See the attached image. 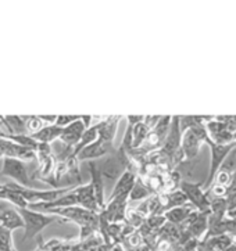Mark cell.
<instances>
[{"label":"cell","mask_w":236,"mask_h":251,"mask_svg":"<svg viewBox=\"0 0 236 251\" xmlns=\"http://www.w3.org/2000/svg\"><path fill=\"white\" fill-rule=\"evenodd\" d=\"M98 139V126L96 124H93L92 126H89L88 129H85L83 135H82L81 140L78 142V145L73 149L74 157H77V154L81 151L82 149H85L86 146H89L90 143H93Z\"/></svg>","instance_id":"18"},{"label":"cell","mask_w":236,"mask_h":251,"mask_svg":"<svg viewBox=\"0 0 236 251\" xmlns=\"http://www.w3.org/2000/svg\"><path fill=\"white\" fill-rule=\"evenodd\" d=\"M61 129H63V128H60V126L54 125V124H53V125H45L39 132L33 133L31 136H32L38 143L50 145V143H53L54 140H57V139L60 138Z\"/></svg>","instance_id":"14"},{"label":"cell","mask_w":236,"mask_h":251,"mask_svg":"<svg viewBox=\"0 0 236 251\" xmlns=\"http://www.w3.org/2000/svg\"><path fill=\"white\" fill-rule=\"evenodd\" d=\"M17 210H18L21 218L24 221L25 233L24 237H23V243L29 240V239L36 237L46 226H49L54 222L63 221L57 215H52V214L31 210V208H17Z\"/></svg>","instance_id":"1"},{"label":"cell","mask_w":236,"mask_h":251,"mask_svg":"<svg viewBox=\"0 0 236 251\" xmlns=\"http://www.w3.org/2000/svg\"><path fill=\"white\" fill-rule=\"evenodd\" d=\"M225 251H236V243H234L232 246H229L228 249H227Z\"/></svg>","instance_id":"27"},{"label":"cell","mask_w":236,"mask_h":251,"mask_svg":"<svg viewBox=\"0 0 236 251\" xmlns=\"http://www.w3.org/2000/svg\"><path fill=\"white\" fill-rule=\"evenodd\" d=\"M1 176L13 179V183L20 186L32 187V178L28 175V170L24 161L17 158H1Z\"/></svg>","instance_id":"3"},{"label":"cell","mask_w":236,"mask_h":251,"mask_svg":"<svg viewBox=\"0 0 236 251\" xmlns=\"http://www.w3.org/2000/svg\"><path fill=\"white\" fill-rule=\"evenodd\" d=\"M24 122H25V132L26 135H33L36 132L45 126V124L42 122V120L39 118V115H29V117H24Z\"/></svg>","instance_id":"19"},{"label":"cell","mask_w":236,"mask_h":251,"mask_svg":"<svg viewBox=\"0 0 236 251\" xmlns=\"http://www.w3.org/2000/svg\"><path fill=\"white\" fill-rule=\"evenodd\" d=\"M90 174V186L93 189V193L96 197V201L100 210L105 208L106 199H105V182H103V172L99 168V165L95 161H90L89 165Z\"/></svg>","instance_id":"8"},{"label":"cell","mask_w":236,"mask_h":251,"mask_svg":"<svg viewBox=\"0 0 236 251\" xmlns=\"http://www.w3.org/2000/svg\"><path fill=\"white\" fill-rule=\"evenodd\" d=\"M120 121H121V117L100 118V121L96 124V126H98V138L105 140V142H108V143H113Z\"/></svg>","instance_id":"12"},{"label":"cell","mask_w":236,"mask_h":251,"mask_svg":"<svg viewBox=\"0 0 236 251\" xmlns=\"http://www.w3.org/2000/svg\"><path fill=\"white\" fill-rule=\"evenodd\" d=\"M85 129H86V128H85L81 117H79V120H77L75 122L70 124L68 126H65V128L61 129V135H60L58 140H61V143L65 145L67 147L74 149V147L78 145V142L81 140Z\"/></svg>","instance_id":"10"},{"label":"cell","mask_w":236,"mask_h":251,"mask_svg":"<svg viewBox=\"0 0 236 251\" xmlns=\"http://www.w3.org/2000/svg\"><path fill=\"white\" fill-rule=\"evenodd\" d=\"M1 189H3V185H1V183H0V190H1Z\"/></svg>","instance_id":"28"},{"label":"cell","mask_w":236,"mask_h":251,"mask_svg":"<svg viewBox=\"0 0 236 251\" xmlns=\"http://www.w3.org/2000/svg\"><path fill=\"white\" fill-rule=\"evenodd\" d=\"M124 240L127 242V244H130L131 249H133V250H138L139 247L145 243V242H143V237H142V235L139 233L138 230H133V232H132L131 235L127 236Z\"/></svg>","instance_id":"21"},{"label":"cell","mask_w":236,"mask_h":251,"mask_svg":"<svg viewBox=\"0 0 236 251\" xmlns=\"http://www.w3.org/2000/svg\"><path fill=\"white\" fill-rule=\"evenodd\" d=\"M0 225L10 232H14L17 229L24 227V221L17 208H4L0 210Z\"/></svg>","instance_id":"13"},{"label":"cell","mask_w":236,"mask_h":251,"mask_svg":"<svg viewBox=\"0 0 236 251\" xmlns=\"http://www.w3.org/2000/svg\"><path fill=\"white\" fill-rule=\"evenodd\" d=\"M0 158H17L24 162L33 161L36 160V153L8 139H0Z\"/></svg>","instance_id":"5"},{"label":"cell","mask_w":236,"mask_h":251,"mask_svg":"<svg viewBox=\"0 0 236 251\" xmlns=\"http://www.w3.org/2000/svg\"><path fill=\"white\" fill-rule=\"evenodd\" d=\"M74 192L77 195L79 207L88 211H92V212H98V214L102 211L99 208L98 201H96V197H95V193H93V189L90 186V183L78 185V186H75Z\"/></svg>","instance_id":"11"},{"label":"cell","mask_w":236,"mask_h":251,"mask_svg":"<svg viewBox=\"0 0 236 251\" xmlns=\"http://www.w3.org/2000/svg\"><path fill=\"white\" fill-rule=\"evenodd\" d=\"M113 151V143L105 142L102 139H96L89 146L82 149L79 153L77 154V161H95L96 158H100L103 155H107Z\"/></svg>","instance_id":"6"},{"label":"cell","mask_w":236,"mask_h":251,"mask_svg":"<svg viewBox=\"0 0 236 251\" xmlns=\"http://www.w3.org/2000/svg\"><path fill=\"white\" fill-rule=\"evenodd\" d=\"M39 118L45 125H53V124H56L57 115H39Z\"/></svg>","instance_id":"25"},{"label":"cell","mask_w":236,"mask_h":251,"mask_svg":"<svg viewBox=\"0 0 236 251\" xmlns=\"http://www.w3.org/2000/svg\"><path fill=\"white\" fill-rule=\"evenodd\" d=\"M152 196V192L150 189L147 187L146 182H143V179L140 176H136V180H135V185L132 187V190L130 192V196H128V200H133V201H143Z\"/></svg>","instance_id":"16"},{"label":"cell","mask_w":236,"mask_h":251,"mask_svg":"<svg viewBox=\"0 0 236 251\" xmlns=\"http://www.w3.org/2000/svg\"><path fill=\"white\" fill-rule=\"evenodd\" d=\"M225 199H227V208H228V212L229 211L236 210V190L232 192V193H229Z\"/></svg>","instance_id":"23"},{"label":"cell","mask_w":236,"mask_h":251,"mask_svg":"<svg viewBox=\"0 0 236 251\" xmlns=\"http://www.w3.org/2000/svg\"><path fill=\"white\" fill-rule=\"evenodd\" d=\"M231 179H232V174H229L228 171L220 170L217 172V175H215V178L212 180V183H214V185H220V186L228 187L229 183H231Z\"/></svg>","instance_id":"20"},{"label":"cell","mask_w":236,"mask_h":251,"mask_svg":"<svg viewBox=\"0 0 236 251\" xmlns=\"http://www.w3.org/2000/svg\"><path fill=\"white\" fill-rule=\"evenodd\" d=\"M181 138H182V130H181V126H179V117L175 115V117L171 118L170 129H168V133L165 136L163 147L160 149L164 154H167L170 157V161H171L172 154L181 149Z\"/></svg>","instance_id":"7"},{"label":"cell","mask_w":236,"mask_h":251,"mask_svg":"<svg viewBox=\"0 0 236 251\" xmlns=\"http://www.w3.org/2000/svg\"><path fill=\"white\" fill-rule=\"evenodd\" d=\"M79 117L81 115H57V120H56V124L54 125H57L60 128H65V126H68L70 124H73L77 120H79Z\"/></svg>","instance_id":"22"},{"label":"cell","mask_w":236,"mask_h":251,"mask_svg":"<svg viewBox=\"0 0 236 251\" xmlns=\"http://www.w3.org/2000/svg\"><path fill=\"white\" fill-rule=\"evenodd\" d=\"M143 120H145V115H128L127 117L128 125H132V126H135L139 122H143Z\"/></svg>","instance_id":"24"},{"label":"cell","mask_w":236,"mask_h":251,"mask_svg":"<svg viewBox=\"0 0 236 251\" xmlns=\"http://www.w3.org/2000/svg\"><path fill=\"white\" fill-rule=\"evenodd\" d=\"M193 211H195V208L192 205L186 204V205H182V207H175V208H171V210H167L164 212V217L167 219V222L179 226Z\"/></svg>","instance_id":"15"},{"label":"cell","mask_w":236,"mask_h":251,"mask_svg":"<svg viewBox=\"0 0 236 251\" xmlns=\"http://www.w3.org/2000/svg\"><path fill=\"white\" fill-rule=\"evenodd\" d=\"M179 190L184 192V195L186 196L187 202H190V205L199 212H207L210 214V197L203 190V186L199 183L193 182H181L179 183Z\"/></svg>","instance_id":"4"},{"label":"cell","mask_w":236,"mask_h":251,"mask_svg":"<svg viewBox=\"0 0 236 251\" xmlns=\"http://www.w3.org/2000/svg\"><path fill=\"white\" fill-rule=\"evenodd\" d=\"M149 130L150 129L147 128L145 122H139L135 126H132V151L142 147L146 140Z\"/></svg>","instance_id":"17"},{"label":"cell","mask_w":236,"mask_h":251,"mask_svg":"<svg viewBox=\"0 0 236 251\" xmlns=\"http://www.w3.org/2000/svg\"><path fill=\"white\" fill-rule=\"evenodd\" d=\"M108 251H125V250L122 249L121 244H120V243H115V244H113L111 247H110V250H108Z\"/></svg>","instance_id":"26"},{"label":"cell","mask_w":236,"mask_h":251,"mask_svg":"<svg viewBox=\"0 0 236 251\" xmlns=\"http://www.w3.org/2000/svg\"><path fill=\"white\" fill-rule=\"evenodd\" d=\"M135 180H136V174L133 171L130 170V168L122 171V174L115 182L113 192L108 197V200H113V199H117V197H128L132 187L135 185Z\"/></svg>","instance_id":"9"},{"label":"cell","mask_w":236,"mask_h":251,"mask_svg":"<svg viewBox=\"0 0 236 251\" xmlns=\"http://www.w3.org/2000/svg\"><path fill=\"white\" fill-rule=\"evenodd\" d=\"M206 143H207V146H209V149H210V154H211V157H210L209 179L204 182V185H203L204 192H206L207 189H210L212 180H214L215 175H217V172L221 170L222 164H224L225 160L228 158L229 154L232 153V151L236 149V142H232V143H229V145H217V143H214V142H212L211 139L207 138Z\"/></svg>","instance_id":"2"}]
</instances>
